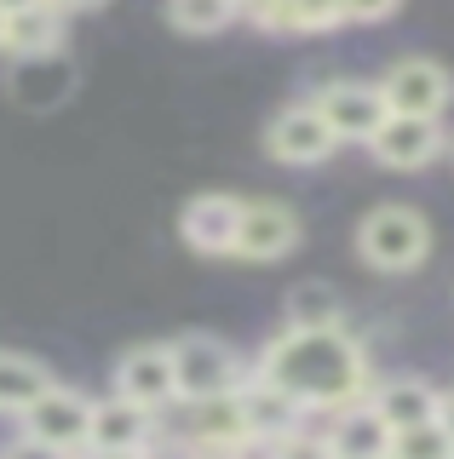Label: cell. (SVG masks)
<instances>
[{
    "label": "cell",
    "mask_w": 454,
    "mask_h": 459,
    "mask_svg": "<svg viewBox=\"0 0 454 459\" xmlns=\"http://www.w3.org/2000/svg\"><path fill=\"white\" fill-rule=\"evenodd\" d=\"M236 6H248V0H236Z\"/></svg>",
    "instance_id": "obj_27"
},
{
    "label": "cell",
    "mask_w": 454,
    "mask_h": 459,
    "mask_svg": "<svg viewBox=\"0 0 454 459\" xmlns=\"http://www.w3.org/2000/svg\"><path fill=\"white\" fill-rule=\"evenodd\" d=\"M310 104L322 109V121L334 126L339 143H368L374 138V126L386 121V92H380V81H328Z\"/></svg>",
    "instance_id": "obj_8"
},
{
    "label": "cell",
    "mask_w": 454,
    "mask_h": 459,
    "mask_svg": "<svg viewBox=\"0 0 454 459\" xmlns=\"http://www.w3.org/2000/svg\"><path fill=\"white\" fill-rule=\"evenodd\" d=\"M368 402L380 408V420H386L391 430H403V425L437 420V402H443V391H437V385H425V379H415V373H403V379H386L380 391H368Z\"/></svg>",
    "instance_id": "obj_18"
},
{
    "label": "cell",
    "mask_w": 454,
    "mask_h": 459,
    "mask_svg": "<svg viewBox=\"0 0 454 459\" xmlns=\"http://www.w3.org/2000/svg\"><path fill=\"white\" fill-rule=\"evenodd\" d=\"M443 115H397L386 109V121L374 126V138H368V150H374V161L380 167H391V172H420V167H432L437 155H443Z\"/></svg>",
    "instance_id": "obj_5"
},
{
    "label": "cell",
    "mask_w": 454,
    "mask_h": 459,
    "mask_svg": "<svg viewBox=\"0 0 454 459\" xmlns=\"http://www.w3.org/2000/svg\"><path fill=\"white\" fill-rule=\"evenodd\" d=\"M282 310H288L293 327H334V322H345V299H339L328 281H300L288 299H282Z\"/></svg>",
    "instance_id": "obj_20"
},
{
    "label": "cell",
    "mask_w": 454,
    "mask_h": 459,
    "mask_svg": "<svg viewBox=\"0 0 454 459\" xmlns=\"http://www.w3.org/2000/svg\"><path fill=\"white\" fill-rule=\"evenodd\" d=\"M425 253H432V224L403 201H386L357 224V258L380 276H408L425 264Z\"/></svg>",
    "instance_id": "obj_2"
},
{
    "label": "cell",
    "mask_w": 454,
    "mask_h": 459,
    "mask_svg": "<svg viewBox=\"0 0 454 459\" xmlns=\"http://www.w3.org/2000/svg\"><path fill=\"white\" fill-rule=\"evenodd\" d=\"M87 413H92V402H87V396L52 379L47 391H40L30 408H18L12 420L23 425V442H30V448L75 454V448H87Z\"/></svg>",
    "instance_id": "obj_4"
},
{
    "label": "cell",
    "mask_w": 454,
    "mask_h": 459,
    "mask_svg": "<svg viewBox=\"0 0 454 459\" xmlns=\"http://www.w3.org/2000/svg\"><path fill=\"white\" fill-rule=\"evenodd\" d=\"M116 391L144 402V408H173L179 402V379H173V351L167 344H133L116 362Z\"/></svg>",
    "instance_id": "obj_14"
},
{
    "label": "cell",
    "mask_w": 454,
    "mask_h": 459,
    "mask_svg": "<svg viewBox=\"0 0 454 459\" xmlns=\"http://www.w3.org/2000/svg\"><path fill=\"white\" fill-rule=\"evenodd\" d=\"M437 425H443V430H449V437H454V391H449L443 402H437Z\"/></svg>",
    "instance_id": "obj_24"
},
{
    "label": "cell",
    "mask_w": 454,
    "mask_h": 459,
    "mask_svg": "<svg viewBox=\"0 0 454 459\" xmlns=\"http://www.w3.org/2000/svg\"><path fill=\"white\" fill-rule=\"evenodd\" d=\"M300 212L276 195H259V201H242V224H236V247L231 258H248V264H276L300 247Z\"/></svg>",
    "instance_id": "obj_6"
},
{
    "label": "cell",
    "mask_w": 454,
    "mask_h": 459,
    "mask_svg": "<svg viewBox=\"0 0 454 459\" xmlns=\"http://www.w3.org/2000/svg\"><path fill=\"white\" fill-rule=\"evenodd\" d=\"M334 150H339V138H334V126L322 121L317 104H288L265 126V155L282 161V167H317V161H328Z\"/></svg>",
    "instance_id": "obj_7"
},
{
    "label": "cell",
    "mask_w": 454,
    "mask_h": 459,
    "mask_svg": "<svg viewBox=\"0 0 454 459\" xmlns=\"http://www.w3.org/2000/svg\"><path fill=\"white\" fill-rule=\"evenodd\" d=\"M248 18L265 29V35H322V29H339V0H248Z\"/></svg>",
    "instance_id": "obj_17"
},
{
    "label": "cell",
    "mask_w": 454,
    "mask_h": 459,
    "mask_svg": "<svg viewBox=\"0 0 454 459\" xmlns=\"http://www.w3.org/2000/svg\"><path fill=\"white\" fill-rule=\"evenodd\" d=\"M64 23H69V12H58L52 0L18 6V12H6V23H0V52L6 57H52L64 47Z\"/></svg>",
    "instance_id": "obj_16"
},
{
    "label": "cell",
    "mask_w": 454,
    "mask_h": 459,
    "mask_svg": "<svg viewBox=\"0 0 454 459\" xmlns=\"http://www.w3.org/2000/svg\"><path fill=\"white\" fill-rule=\"evenodd\" d=\"M52 6H58V12H98L104 0H52Z\"/></svg>",
    "instance_id": "obj_25"
},
{
    "label": "cell",
    "mask_w": 454,
    "mask_h": 459,
    "mask_svg": "<svg viewBox=\"0 0 454 459\" xmlns=\"http://www.w3.org/2000/svg\"><path fill=\"white\" fill-rule=\"evenodd\" d=\"M236 224H242V195H224V190H207V195H190L179 212V236L190 253L202 258H231L236 247Z\"/></svg>",
    "instance_id": "obj_12"
},
{
    "label": "cell",
    "mask_w": 454,
    "mask_h": 459,
    "mask_svg": "<svg viewBox=\"0 0 454 459\" xmlns=\"http://www.w3.org/2000/svg\"><path fill=\"white\" fill-rule=\"evenodd\" d=\"M155 442V408H144V402L133 396H104L92 402L87 413V448L92 454H144Z\"/></svg>",
    "instance_id": "obj_11"
},
{
    "label": "cell",
    "mask_w": 454,
    "mask_h": 459,
    "mask_svg": "<svg viewBox=\"0 0 454 459\" xmlns=\"http://www.w3.org/2000/svg\"><path fill=\"white\" fill-rule=\"evenodd\" d=\"M253 373L282 385L293 402H305V408H317V413L368 396V379H374V373H368V351L345 333V322H334V327H293L288 322L259 351Z\"/></svg>",
    "instance_id": "obj_1"
},
{
    "label": "cell",
    "mask_w": 454,
    "mask_h": 459,
    "mask_svg": "<svg viewBox=\"0 0 454 459\" xmlns=\"http://www.w3.org/2000/svg\"><path fill=\"white\" fill-rule=\"evenodd\" d=\"M391 454L397 459H449L454 454V437L437 420H420V425L391 430Z\"/></svg>",
    "instance_id": "obj_22"
},
{
    "label": "cell",
    "mask_w": 454,
    "mask_h": 459,
    "mask_svg": "<svg viewBox=\"0 0 454 459\" xmlns=\"http://www.w3.org/2000/svg\"><path fill=\"white\" fill-rule=\"evenodd\" d=\"M52 385V368L23 351H0V413H18Z\"/></svg>",
    "instance_id": "obj_19"
},
{
    "label": "cell",
    "mask_w": 454,
    "mask_h": 459,
    "mask_svg": "<svg viewBox=\"0 0 454 459\" xmlns=\"http://www.w3.org/2000/svg\"><path fill=\"white\" fill-rule=\"evenodd\" d=\"M380 92H386V109L397 115H443L454 98V81L437 57H397L380 75Z\"/></svg>",
    "instance_id": "obj_9"
},
{
    "label": "cell",
    "mask_w": 454,
    "mask_h": 459,
    "mask_svg": "<svg viewBox=\"0 0 454 459\" xmlns=\"http://www.w3.org/2000/svg\"><path fill=\"white\" fill-rule=\"evenodd\" d=\"M242 413H248V448H288V437L305 425V402H293L282 385L259 379V373H248L242 379Z\"/></svg>",
    "instance_id": "obj_10"
},
{
    "label": "cell",
    "mask_w": 454,
    "mask_h": 459,
    "mask_svg": "<svg viewBox=\"0 0 454 459\" xmlns=\"http://www.w3.org/2000/svg\"><path fill=\"white\" fill-rule=\"evenodd\" d=\"M173 351V379H179V402H202V396H231V391H242V379H248V362L231 351L224 339H213V333H184L167 344Z\"/></svg>",
    "instance_id": "obj_3"
},
{
    "label": "cell",
    "mask_w": 454,
    "mask_h": 459,
    "mask_svg": "<svg viewBox=\"0 0 454 459\" xmlns=\"http://www.w3.org/2000/svg\"><path fill=\"white\" fill-rule=\"evenodd\" d=\"M236 0H167V23L179 35H219V29L236 23Z\"/></svg>",
    "instance_id": "obj_21"
},
{
    "label": "cell",
    "mask_w": 454,
    "mask_h": 459,
    "mask_svg": "<svg viewBox=\"0 0 454 459\" xmlns=\"http://www.w3.org/2000/svg\"><path fill=\"white\" fill-rule=\"evenodd\" d=\"M0 23H6V12H0Z\"/></svg>",
    "instance_id": "obj_28"
},
{
    "label": "cell",
    "mask_w": 454,
    "mask_h": 459,
    "mask_svg": "<svg viewBox=\"0 0 454 459\" xmlns=\"http://www.w3.org/2000/svg\"><path fill=\"white\" fill-rule=\"evenodd\" d=\"M322 413H328L322 454H339V459H386L391 454V425L380 420V408L368 396L339 402V408H322Z\"/></svg>",
    "instance_id": "obj_13"
},
{
    "label": "cell",
    "mask_w": 454,
    "mask_h": 459,
    "mask_svg": "<svg viewBox=\"0 0 454 459\" xmlns=\"http://www.w3.org/2000/svg\"><path fill=\"white\" fill-rule=\"evenodd\" d=\"M184 442L190 448H207V454H231V448H248V413H242V396H202V402H184Z\"/></svg>",
    "instance_id": "obj_15"
},
{
    "label": "cell",
    "mask_w": 454,
    "mask_h": 459,
    "mask_svg": "<svg viewBox=\"0 0 454 459\" xmlns=\"http://www.w3.org/2000/svg\"><path fill=\"white\" fill-rule=\"evenodd\" d=\"M397 6H403V0H339V18L345 23H380V18H391Z\"/></svg>",
    "instance_id": "obj_23"
},
{
    "label": "cell",
    "mask_w": 454,
    "mask_h": 459,
    "mask_svg": "<svg viewBox=\"0 0 454 459\" xmlns=\"http://www.w3.org/2000/svg\"><path fill=\"white\" fill-rule=\"evenodd\" d=\"M18 6H35V0H0V12H18Z\"/></svg>",
    "instance_id": "obj_26"
}]
</instances>
